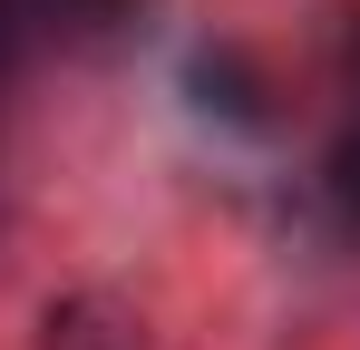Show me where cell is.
I'll use <instances>...</instances> for the list:
<instances>
[{
    "mask_svg": "<svg viewBox=\"0 0 360 350\" xmlns=\"http://www.w3.org/2000/svg\"><path fill=\"white\" fill-rule=\"evenodd\" d=\"M78 20H108V0H0V108L30 78V58L49 49L59 30H78Z\"/></svg>",
    "mask_w": 360,
    "mask_h": 350,
    "instance_id": "6da1fadb",
    "label": "cell"
},
{
    "mask_svg": "<svg viewBox=\"0 0 360 350\" xmlns=\"http://www.w3.org/2000/svg\"><path fill=\"white\" fill-rule=\"evenodd\" d=\"M39 350H146V321L108 292H68L39 311Z\"/></svg>",
    "mask_w": 360,
    "mask_h": 350,
    "instance_id": "7a4b0ae2",
    "label": "cell"
}]
</instances>
